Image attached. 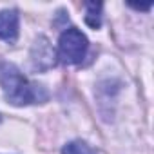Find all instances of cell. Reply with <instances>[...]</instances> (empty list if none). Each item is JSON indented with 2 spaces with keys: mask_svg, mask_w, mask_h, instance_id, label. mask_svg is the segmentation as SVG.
Instances as JSON below:
<instances>
[{
  "mask_svg": "<svg viewBox=\"0 0 154 154\" xmlns=\"http://www.w3.org/2000/svg\"><path fill=\"white\" fill-rule=\"evenodd\" d=\"M0 87L6 100L15 107L44 103L49 98L44 85L31 82L13 63L8 62H0Z\"/></svg>",
  "mask_w": 154,
  "mask_h": 154,
  "instance_id": "1",
  "label": "cell"
},
{
  "mask_svg": "<svg viewBox=\"0 0 154 154\" xmlns=\"http://www.w3.org/2000/svg\"><path fill=\"white\" fill-rule=\"evenodd\" d=\"M89 49V40L87 36L76 27L65 29L60 38H58V49H56V58L65 63V65H74L80 63Z\"/></svg>",
  "mask_w": 154,
  "mask_h": 154,
  "instance_id": "2",
  "label": "cell"
},
{
  "mask_svg": "<svg viewBox=\"0 0 154 154\" xmlns=\"http://www.w3.org/2000/svg\"><path fill=\"white\" fill-rule=\"evenodd\" d=\"M56 58V53L54 49L51 47L49 40L45 36H40L35 45H33V51H31V60H33V67L35 69H40V71H45L49 69L51 65H54V60Z\"/></svg>",
  "mask_w": 154,
  "mask_h": 154,
  "instance_id": "3",
  "label": "cell"
},
{
  "mask_svg": "<svg viewBox=\"0 0 154 154\" xmlns=\"http://www.w3.org/2000/svg\"><path fill=\"white\" fill-rule=\"evenodd\" d=\"M18 38V13L15 9L0 11V40L8 44L17 42Z\"/></svg>",
  "mask_w": 154,
  "mask_h": 154,
  "instance_id": "4",
  "label": "cell"
},
{
  "mask_svg": "<svg viewBox=\"0 0 154 154\" xmlns=\"http://www.w3.org/2000/svg\"><path fill=\"white\" fill-rule=\"evenodd\" d=\"M102 9L103 6L100 2H87L85 4V24L93 29H98L102 26Z\"/></svg>",
  "mask_w": 154,
  "mask_h": 154,
  "instance_id": "5",
  "label": "cell"
},
{
  "mask_svg": "<svg viewBox=\"0 0 154 154\" xmlns=\"http://www.w3.org/2000/svg\"><path fill=\"white\" fill-rule=\"evenodd\" d=\"M62 154H98V152H96V149L91 147L87 141L72 140V141H69V143L63 145Z\"/></svg>",
  "mask_w": 154,
  "mask_h": 154,
  "instance_id": "6",
  "label": "cell"
},
{
  "mask_svg": "<svg viewBox=\"0 0 154 154\" xmlns=\"http://www.w3.org/2000/svg\"><path fill=\"white\" fill-rule=\"evenodd\" d=\"M0 122H2V116H0Z\"/></svg>",
  "mask_w": 154,
  "mask_h": 154,
  "instance_id": "7",
  "label": "cell"
}]
</instances>
